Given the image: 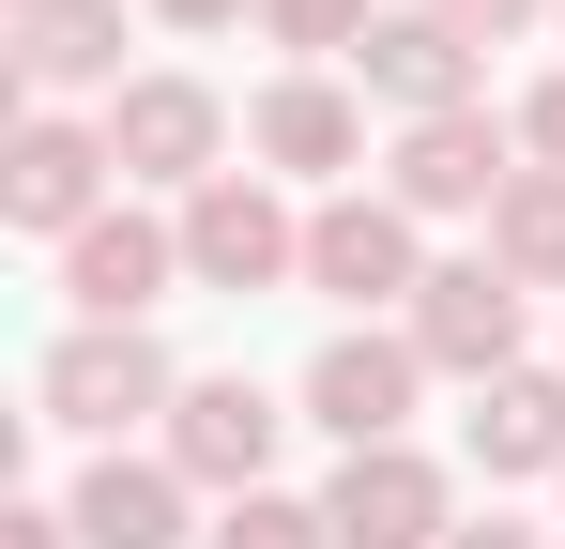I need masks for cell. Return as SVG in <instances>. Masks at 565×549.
Listing matches in <instances>:
<instances>
[{
    "label": "cell",
    "mask_w": 565,
    "mask_h": 549,
    "mask_svg": "<svg viewBox=\"0 0 565 549\" xmlns=\"http://www.w3.org/2000/svg\"><path fill=\"white\" fill-rule=\"evenodd\" d=\"M459 443H473L489 488H520V473H551V488H565V366H504V381H473Z\"/></svg>",
    "instance_id": "cell-14"
},
{
    "label": "cell",
    "mask_w": 565,
    "mask_h": 549,
    "mask_svg": "<svg viewBox=\"0 0 565 549\" xmlns=\"http://www.w3.org/2000/svg\"><path fill=\"white\" fill-rule=\"evenodd\" d=\"M15 92H122V0H15Z\"/></svg>",
    "instance_id": "cell-15"
},
{
    "label": "cell",
    "mask_w": 565,
    "mask_h": 549,
    "mask_svg": "<svg viewBox=\"0 0 565 549\" xmlns=\"http://www.w3.org/2000/svg\"><path fill=\"white\" fill-rule=\"evenodd\" d=\"M306 290H321V305H352V321H367V305H397V321H413V290H428L413 214H397L382 183H337V198L306 214Z\"/></svg>",
    "instance_id": "cell-3"
},
{
    "label": "cell",
    "mask_w": 565,
    "mask_h": 549,
    "mask_svg": "<svg viewBox=\"0 0 565 549\" xmlns=\"http://www.w3.org/2000/svg\"><path fill=\"white\" fill-rule=\"evenodd\" d=\"M62 290H77V321H153L169 290H199V274H184V214H138V198H107L93 229L62 245Z\"/></svg>",
    "instance_id": "cell-10"
},
{
    "label": "cell",
    "mask_w": 565,
    "mask_h": 549,
    "mask_svg": "<svg viewBox=\"0 0 565 549\" xmlns=\"http://www.w3.org/2000/svg\"><path fill=\"white\" fill-rule=\"evenodd\" d=\"M107 183H122L107 122H62V107H31V122H15V153H0V214H15L31 245H77V229L107 214Z\"/></svg>",
    "instance_id": "cell-8"
},
{
    "label": "cell",
    "mask_w": 565,
    "mask_h": 549,
    "mask_svg": "<svg viewBox=\"0 0 565 549\" xmlns=\"http://www.w3.org/2000/svg\"><path fill=\"white\" fill-rule=\"evenodd\" d=\"M107 153H122V183H169V198L230 183V107H214V77H122L107 92Z\"/></svg>",
    "instance_id": "cell-7"
},
{
    "label": "cell",
    "mask_w": 565,
    "mask_h": 549,
    "mask_svg": "<svg viewBox=\"0 0 565 549\" xmlns=\"http://www.w3.org/2000/svg\"><path fill=\"white\" fill-rule=\"evenodd\" d=\"M444 31H473V46H520V31H565V0H428Z\"/></svg>",
    "instance_id": "cell-20"
},
{
    "label": "cell",
    "mask_w": 565,
    "mask_h": 549,
    "mask_svg": "<svg viewBox=\"0 0 565 549\" xmlns=\"http://www.w3.org/2000/svg\"><path fill=\"white\" fill-rule=\"evenodd\" d=\"M520 183V122H489V107H459V122H397V153H382V198L428 229V214H489Z\"/></svg>",
    "instance_id": "cell-9"
},
{
    "label": "cell",
    "mask_w": 565,
    "mask_h": 549,
    "mask_svg": "<svg viewBox=\"0 0 565 549\" xmlns=\"http://www.w3.org/2000/svg\"><path fill=\"white\" fill-rule=\"evenodd\" d=\"M260 31L290 46V77H337V62H367V0H260Z\"/></svg>",
    "instance_id": "cell-18"
},
{
    "label": "cell",
    "mask_w": 565,
    "mask_h": 549,
    "mask_svg": "<svg viewBox=\"0 0 565 549\" xmlns=\"http://www.w3.org/2000/svg\"><path fill=\"white\" fill-rule=\"evenodd\" d=\"M352 92H367V107H397V122H459V107H489V46H473V31H444V15L413 0V15H382V31H367Z\"/></svg>",
    "instance_id": "cell-12"
},
{
    "label": "cell",
    "mask_w": 565,
    "mask_h": 549,
    "mask_svg": "<svg viewBox=\"0 0 565 549\" xmlns=\"http://www.w3.org/2000/svg\"><path fill=\"white\" fill-rule=\"evenodd\" d=\"M77 549H184V473L169 458H93L77 473Z\"/></svg>",
    "instance_id": "cell-16"
},
{
    "label": "cell",
    "mask_w": 565,
    "mask_h": 549,
    "mask_svg": "<svg viewBox=\"0 0 565 549\" xmlns=\"http://www.w3.org/2000/svg\"><path fill=\"white\" fill-rule=\"evenodd\" d=\"M245 153H260L276 183H337V169H367V92H352V77H260Z\"/></svg>",
    "instance_id": "cell-13"
},
{
    "label": "cell",
    "mask_w": 565,
    "mask_h": 549,
    "mask_svg": "<svg viewBox=\"0 0 565 549\" xmlns=\"http://www.w3.org/2000/svg\"><path fill=\"white\" fill-rule=\"evenodd\" d=\"M214 549H337V519H321V504H290V488H245V504L214 519Z\"/></svg>",
    "instance_id": "cell-19"
},
{
    "label": "cell",
    "mask_w": 565,
    "mask_h": 549,
    "mask_svg": "<svg viewBox=\"0 0 565 549\" xmlns=\"http://www.w3.org/2000/svg\"><path fill=\"white\" fill-rule=\"evenodd\" d=\"M321 519H337V549H459V473L428 443H367V458H337Z\"/></svg>",
    "instance_id": "cell-6"
},
{
    "label": "cell",
    "mask_w": 565,
    "mask_h": 549,
    "mask_svg": "<svg viewBox=\"0 0 565 549\" xmlns=\"http://www.w3.org/2000/svg\"><path fill=\"white\" fill-rule=\"evenodd\" d=\"M184 274L199 290H306V214L276 198V169H230L184 198Z\"/></svg>",
    "instance_id": "cell-5"
},
{
    "label": "cell",
    "mask_w": 565,
    "mask_h": 549,
    "mask_svg": "<svg viewBox=\"0 0 565 549\" xmlns=\"http://www.w3.org/2000/svg\"><path fill=\"white\" fill-rule=\"evenodd\" d=\"M276 443H290V412L245 366H214V381L169 397V473H184V488H230V504H245V488H276Z\"/></svg>",
    "instance_id": "cell-11"
},
{
    "label": "cell",
    "mask_w": 565,
    "mask_h": 549,
    "mask_svg": "<svg viewBox=\"0 0 565 549\" xmlns=\"http://www.w3.org/2000/svg\"><path fill=\"white\" fill-rule=\"evenodd\" d=\"M459 549H565V535H535V519H459Z\"/></svg>",
    "instance_id": "cell-23"
},
{
    "label": "cell",
    "mask_w": 565,
    "mask_h": 549,
    "mask_svg": "<svg viewBox=\"0 0 565 549\" xmlns=\"http://www.w3.org/2000/svg\"><path fill=\"white\" fill-rule=\"evenodd\" d=\"M520 153H535V169H565V77H535V107H520Z\"/></svg>",
    "instance_id": "cell-22"
},
{
    "label": "cell",
    "mask_w": 565,
    "mask_h": 549,
    "mask_svg": "<svg viewBox=\"0 0 565 549\" xmlns=\"http://www.w3.org/2000/svg\"><path fill=\"white\" fill-rule=\"evenodd\" d=\"M169 397H184V366L153 352V321H77V336H46V366H31V412L77 428V443H107V458H122L138 412H169Z\"/></svg>",
    "instance_id": "cell-1"
},
{
    "label": "cell",
    "mask_w": 565,
    "mask_h": 549,
    "mask_svg": "<svg viewBox=\"0 0 565 549\" xmlns=\"http://www.w3.org/2000/svg\"><path fill=\"white\" fill-rule=\"evenodd\" d=\"M0 549H77V504H0Z\"/></svg>",
    "instance_id": "cell-21"
},
{
    "label": "cell",
    "mask_w": 565,
    "mask_h": 549,
    "mask_svg": "<svg viewBox=\"0 0 565 549\" xmlns=\"http://www.w3.org/2000/svg\"><path fill=\"white\" fill-rule=\"evenodd\" d=\"M169 31H230V15H260V0H153Z\"/></svg>",
    "instance_id": "cell-24"
},
{
    "label": "cell",
    "mask_w": 565,
    "mask_h": 549,
    "mask_svg": "<svg viewBox=\"0 0 565 549\" xmlns=\"http://www.w3.org/2000/svg\"><path fill=\"white\" fill-rule=\"evenodd\" d=\"M520 321H535V290L473 245V260H428V290H413L397 336L428 352V381H504V366H520Z\"/></svg>",
    "instance_id": "cell-4"
},
{
    "label": "cell",
    "mask_w": 565,
    "mask_h": 549,
    "mask_svg": "<svg viewBox=\"0 0 565 549\" xmlns=\"http://www.w3.org/2000/svg\"><path fill=\"white\" fill-rule=\"evenodd\" d=\"M413 397H428V352H413L397 321H337V336L306 352V428H337V458L413 443Z\"/></svg>",
    "instance_id": "cell-2"
},
{
    "label": "cell",
    "mask_w": 565,
    "mask_h": 549,
    "mask_svg": "<svg viewBox=\"0 0 565 549\" xmlns=\"http://www.w3.org/2000/svg\"><path fill=\"white\" fill-rule=\"evenodd\" d=\"M489 260L520 274V290H565V169H520L489 198Z\"/></svg>",
    "instance_id": "cell-17"
}]
</instances>
